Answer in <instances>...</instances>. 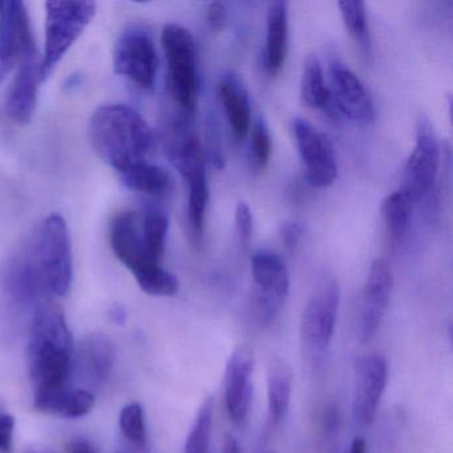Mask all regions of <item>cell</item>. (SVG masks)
Listing matches in <instances>:
<instances>
[{
	"label": "cell",
	"mask_w": 453,
	"mask_h": 453,
	"mask_svg": "<svg viewBox=\"0 0 453 453\" xmlns=\"http://www.w3.org/2000/svg\"><path fill=\"white\" fill-rule=\"evenodd\" d=\"M221 453H240V445H238L237 439L233 437L232 434H227L225 437Z\"/></svg>",
	"instance_id": "37"
},
{
	"label": "cell",
	"mask_w": 453,
	"mask_h": 453,
	"mask_svg": "<svg viewBox=\"0 0 453 453\" xmlns=\"http://www.w3.org/2000/svg\"><path fill=\"white\" fill-rule=\"evenodd\" d=\"M161 44L168 63L169 94L185 115H193L198 95L197 42L189 30L171 23L163 28Z\"/></svg>",
	"instance_id": "6"
},
{
	"label": "cell",
	"mask_w": 453,
	"mask_h": 453,
	"mask_svg": "<svg viewBox=\"0 0 453 453\" xmlns=\"http://www.w3.org/2000/svg\"><path fill=\"white\" fill-rule=\"evenodd\" d=\"M288 50V7L286 2L269 4L264 65L270 76L278 75L285 65Z\"/></svg>",
	"instance_id": "20"
},
{
	"label": "cell",
	"mask_w": 453,
	"mask_h": 453,
	"mask_svg": "<svg viewBox=\"0 0 453 453\" xmlns=\"http://www.w3.org/2000/svg\"><path fill=\"white\" fill-rule=\"evenodd\" d=\"M118 176L128 189L142 195L163 196L172 188L169 172L150 161L137 164Z\"/></svg>",
	"instance_id": "25"
},
{
	"label": "cell",
	"mask_w": 453,
	"mask_h": 453,
	"mask_svg": "<svg viewBox=\"0 0 453 453\" xmlns=\"http://www.w3.org/2000/svg\"><path fill=\"white\" fill-rule=\"evenodd\" d=\"M250 134V163L257 171H262L269 164L273 152L272 134L265 119L259 118L251 126Z\"/></svg>",
	"instance_id": "30"
},
{
	"label": "cell",
	"mask_w": 453,
	"mask_h": 453,
	"mask_svg": "<svg viewBox=\"0 0 453 453\" xmlns=\"http://www.w3.org/2000/svg\"><path fill=\"white\" fill-rule=\"evenodd\" d=\"M73 280V241L67 222L59 214L42 219L12 257L7 288L25 306L49 303L70 293Z\"/></svg>",
	"instance_id": "1"
},
{
	"label": "cell",
	"mask_w": 453,
	"mask_h": 453,
	"mask_svg": "<svg viewBox=\"0 0 453 453\" xmlns=\"http://www.w3.org/2000/svg\"><path fill=\"white\" fill-rule=\"evenodd\" d=\"M254 280V312L262 325L274 322L290 291V274L282 257L258 250L251 257Z\"/></svg>",
	"instance_id": "9"
},
{
	"label": "cell",
	"mask_w": 453,
	"mask_h": 453,
	"mask_svg": "<svg viewBox=\"0 0 453 453\" xmlns=\"http://www.w3.org/2000/svg\"><path fill=\"white\" fill-rule=\"evenodd\" d=\"M217 95L235 139H245L251 128V104L240 76L232 71L221 73L217 81Z\"/></svg>",
	"instance_id": "19"
},
{
	"label": "cell",
	"mask_w": 453,
	"mask_h": 453,
	"mask_svg": "<svg viewBox=\"0 0 453 453\" xmlns=\"http://www.w3.org/2000/svg\"><path fill=\"white\" fill-rule=\"evenodd\" d=\"M113 68L118 75L144 91H152L157 81L158 55L155 41L142 26H128L113 50Z\"/></svg>",
	"instance_id": "8"
},
{
	"label": "cell",
	"mask_w": 453,
	"mask_h": 453,
	"mask_svg": "<svg viewBox=\"0 0 453 453\" xmlns=\"http://www.w3.org/2000/svg\"><path fill=\"white\" fill-rule=\"evenodd\" d=\"M213 426V400L203 402L185 442V453H208Z\"/></svg>",
	"instance_id": "29"
},
{
	"label": "cell",
	"mask_w": 453,
	"mask_h": 453,
	"mask_svg": "<svg viewBox=\"0 0 453 453\" xmlns=\"http://www.w3.org/2000/svg\"><path fill=\"white\" fill-rule=\"evenodd\" d=\"M234 221L241 243L243 246H248V243L250 242L251 234H253V214H251L248 203H242V201L237 203Z\"/></svg>",
	"instance_id": "32"
},
{
	"label": "cell",
	"mask_w": 453,
	"mask_h": 453,
	"mask_svg": "<svg viewBox=\"0 0 453 453\" xmlns=\"http://www.w3.org/2000/svg\"><path fill=\"white\" fill-rule=\"evenodd\" d=\"M71 453H97L96 449L89 444L88 441L84 440H76L71 445Z\"/></svg>",
	"instance_id": "36"
},
{
	"label": "cell",
	"mask_w": 453,
	"mask_h": 453,
	"mask_svg": "<svg viewBox=\"0 0 453 453\" xmlns=\"http://www.w3.org/2000/svg\"><path fill=\"white\" fill-rule=\"evenodd\" d=\"M4 2H0V17H2V12H4Z\"/></svg>",
	"instance_id": "41"
},
{
	"label": "cell",
	"mask_w": 453,
	"mask_h": 453,
	"mask_svg": "<svg viewBox=\"0 0 453 453\" xmlns=\"http://www.w3.org/2000/svg\"><path fill=\"white\" fill-rule=\"evenodd\" d=\"M42 84L41 57L35 52L26 58L15 71L7 97V113L14 123L26 126L33 120Z\"/></svg>",
	"instance_id": "18"
},
{
	"label": "cell",
	"mask_w": 453,
	"mask_h": 453,
	"mask_svg": "<svg viewBox=\"0 0 453 453\" xmlns=\"http://www.w3.org/2000/svg\"><path fill=\"white\" fill-rule=\"evenodd\" d=\"M254 355L249 347H238L227 360L225 372V404L234 423H243L253 396Z\"/></svg>",
	"instance_id": "17"
},
{
	"label": "cell",
	"mask_w": 453,
	"mask_h": 453,
	"mask_svg": "<svg viewBox=\"0 0 453 453\" xmlns=\"http://www.w3.org/2000/svg\"><path fill=\"white\" fill-rule=\"evenodd\" d=\"M142 214V240L150 253L163 261L168 237L169 219L165 211L150 208Z\"/></svg>",
	"instance_id": "27"
},
{
	"label": "cell",
	"mask_w": 453,
	"mask_h": 453,
	"mask_svg": "<svg viewBox=\"0 0 453 453\" xmlns=\"http://www.w3.org/2000/svg\"><path fill=\"white\" fill-rule=\"evenodd\" d=\"M206 20L208 25L211 26L213 30H219L222 26L225 25L226 20V9H225L224 4L219 2H214V4H209L208 12H206Z\"/></svg>",
	"instance_id": "35"
},
{
	"label": "cell",
	"mask_w": 453,
	"mask_h": 453,
	"mask_svg": "<svg viewBox=\"0 0 453 453\" xmlns=\"http://www.w3.org/2000/svg\"><path fill=\"white\" fill-rule=\"evenodd\" d=\"M36 46L27 7L19 0L4 2L0 17V87Z\"/></svg>",
	"instance_id": "13"
},
{
	"label": "cell",
	"mask_w": 453,
	"mask_h": 453,
	"mask_svg": "<svg viewBox=\"0 0 453 453\" xmlns=\"http://www.w3.org/2000/svg\"><path fill=\"white\" fill-rule=\"evenodd\" d=\"M169 142V157L187 184L190 235L196 243H201L205 232L206 209L209 203L208 179L203 150L200 142L193 134L181 131L180 124Z\"/></svg>",
	"instance_id": "5"
},
{
	"label": "cell",
	"mask_w": 453,
	"mask_h": 453,
	"mask_svg": "<svg viewBox=\"0 0 453 453\" xmlns=\"http://www.w3.org/2000/svg\"><path fill=\"white\" fill-rule=\"evenodd\" d=\"M115 357V347L107 336L103 334L88 336L81 347V363L89 381L97 386L104 384L112 372Z\"/></svg>",
	"instance_id": "23"
},
{
	"label": "cell",
	"mask_w": 453,
	"mask_h": 453,
	"mask_svg": "<svg viewBox=\"0 0 453 453\" xmlns=\"http://www.w3.org/2000/svg\"><path fill=\"white\" fill-rule=\"evenodd\" d=\"M89 140L100 158L116 173L150 161L156 136L148 121L127 104L100 105L91 116Z\"/></svg>",
	"instance_id": "2"
},
{
	"label": "cell",
	"mask_w": 453,
	"mask_h": 453,
	"mask_svg": "<svg viewBox=\"0 0 453 453\" xmlns=\"http://www.w3.org/2000/svg\"><path fill=\"white\" fill-rule=\"evenodd\" d=\"M259 453H275L274 450H272V449H264V450H261V452Z\"/></svg>",
	"instance_id": "42"
},
{
	"label": "cell",
	"mask_w": 453,
	"mask_h": 453,
	"mask_svg": "<svg viewBox=\"0 0 453 453\" xmlns=\"http://www.w3.org/2000/svg\"><path fill=\"white\" fill-rule=\"evenodd\" d=\"M120 428L124 436L129 441L139 445V447L145 445V442H147V424H145V412L142 404L131 403L121 410Z\"/></svg>",
	"instance_id": "31"
},
{
	"label": "cell",
	"mask_w": 453,
	"mask_h": 453,
	"mask_svg": "<svg viewBox=\"0 0 453 453\" xmlns=\"http://www.w3.org/2000/svg\"><path fill=\"white\" fill-rule=\"evenodd\" d=\"M81 83V76L79 75V73H73V75L70 76V78L67 79V81H65V89L76 88V87Z\"/></svg>",
	"instance_id": "40"
},
{
	"label": "cell",
	"mask_w": 453,
	"mask_h": 453,
	"mask_svg": "<svg viewBox=\"0 0 453 453\" xmlns=\"http://www.w3.org/2000/svg\"><path fill=\"white\" fill-rule=\"evenodd\" d=\"M341 291L338 283L326 282L307 302L301 317V339L312 360L320 359L330 347L338 318Z\"/></svg>",
	"instance_id": "10"
},
{
	"label": "cell",
	"mask_w": 453,
	"mask_h": 453,
	"mask_svg": "<svg viewBox=\"0 0 453 453\" xmlns=\"http://www.w3.org/2000/svg\"><path fill=\"white\" fill-rule=\"evenodd\" d=\"M387 379L388 365L383 355H367L355 365L352 415L359 426H367L375 420L386 391Z\"/></svg>",
	"instance_id": "14"
},
{
	"label": "cell",
	"mask_w": 453,
	"mask_h": 453,
	"mask_svg": "<svg viewBox=\"0 0 453 453\" xmlns=\"http://www.w3.org/2000/svg\"><path fill=\"white\" fill-rule=\"evenodd\" d=\"M111 318H112V320L116 325H124L127 320L126 310L120 306L113 307V309L111 310Z\"/></svg>",
	"instance_id": "39"
},
{
	"label": "cell",
	"mask_w": 453,
	"mask_h": 453,
	"mask_svg": "<svg viewBox=\"0 0 453 453\" xmlns=\"http://www.w3.org/2000/svg\"><path fill=\"white\" fill-rule=\"evenodd\" d=\"M346 453H367V441L363 437H355Z\"/></svg>",
	"instance_id": "38"
},
{
	"label": "cell",
	"mask_w": 453,
	"mask_h": 453,
	"mask_svg": "<svg viewBox=\"0 0 453 453\" xmlns=\"http://www.w3.org/2000/svg\"><path fill=\"white\" fill-rule=\"evenodd\" d=\"M394 275L388 262L373 259L365 280L360 304L359 334L363 342L371 341L380 327L391 301Z\"/></svg>",
	"instance_id": "16"
},
{
	"label": "cell",
	"mask_w": 453,
	"mask_h": 453,
	"mask_svg": "<svg viewBox=\"0 0 453 453\" xmlns=\"http://www.w3.org/2000/svg\"><path fill=\"white\" fill-rule=\"evenodd\" d=\"M412 205L410 198L400 189L387 196L381 203V219L392 245H399L407 235Z\"/></svg>",
	"instance_id": "26"
},
{
	"label": "cell",
	"mask_w": 453,
	"mask_h": 453,
	"mask_svg": "<svg viewBox=\"0 0 453 453\" xmlns=\"http://www.w3.org/2000/svg\"><path fill=\"white\" fill-rule=\"evenodd\" d=\"M342 19L349 35L359 44L360 49L368 50L370 47V31H368L367 12L365 2L360 0H343L339 2Z\"/></svg>",
	"instance_id": "28"
},
{
	"label": "cell",
	"mask_w": 453,
	"mask_h": 453,
	"mask_svg": "<svg viewBox=\"0 0 453 453\" xmlns=\"http://www.w3.org/2000/svg\"><path fill=\"white\" fill-rule=\"evenodd\" d=\"M110 242L116 258L134 274L144 293L153 296H176L179 280L145 246L139 211H121L112 217Z\"/></svg>",
	"instance_id": "4"
},
{
	"label": "cell",
	"mask_w": 453,
	"mask_h": 453,
	"mask_svg": "<svg viewBox=\"0 0 453 453\" xmlns=\"http://www.w3.org/2000/svg\"><path fill=\"white\" fill-rule=\"evenodd\" d=\"M328 88L339 118L349 119L363 126L372 123L375 107L370 92L362 81L338 60L331 62Z\"/></svg>",
	"instance_id": "15"
},
{
	"label": "cell",
	"mask_w": 453,
	"mask_h": 453,
	"mask_svg": "<svg viewBox=\"0 0 453 453\" xmlns=\"http://www.w3.org/2000/svg\"><path fill=\"white\" fill-rule=\"evenodd\" d=\"M96 15L94 2H47L46 41L41 57L42 83L62 62Z\"/></svg>",
	"instance_id": "7"
},
{
	"label": "cell",
	"mask_w": 453,
	"mask_h": 453,
	"mask_svg": "<svg viewBox=\"0 0 453 453\" xmlns=\"http://www.w3.org/2000/svg\"><path fill=\"white\" fill-rule=\"evenodd\" d=\"M301 97L307 107L323 111L333 118H339L330 88L326 83L322 63L317 55L307 58L304 63L301 79Z\"/></svg>",
	"instance_id": "24"
},
{
	"label": "cell",
	"mask_w": 453,
	"mask_h": 453,
	"mask_svg": "<svg viewBox=\"0 0 453 453\" xmlns=\"http://www.w3.org/2000/svg\"><path fill=\"white\" fill-rule=\"evenodd\" d=\"M95 395L87 389H54L35 392L34 405L44 413L76 418L88 415L95 407Z\"/></svg>",
	"instance_id": "21"
},
{
	"label": "cell",
	"mask_w": 453,
	"mask_h": 453,
	"mask_svg": "<svg viewBox=\"0 0 453 453\" xmlns=\"http://www.w3.org/2000/svg\"><path fill=\"white\" fill-rule=\"evenodd\" d=\"M441 148L434 126L426 118L418 119L416 142L403 171L402 187L411 203L420 201L431 190L439 172Z\"/></svg>",
	"instance_id": "12"
},
{
	"label": "cell",
	"mask_w": 453,
	"mask_h": 453,
	"mask_svg": "<svg viewBox=\"0 0 453 453\" xmlns=\"http://www.w3.org/2000/svg\"><path fill=\"white\" fill-rule=\"evenodd\" d=\"M15 418L10 413L0 411V452L9 453L14 440Z\"/></svg>",
	"instance_id": "33"
},
{
	"label": "cell",
	"mask_w": 453,
	"mask_h": 453,
	"mask_svg": "<svg viewBox=\"0 0 453 453\" xmlns=\"http://www.w3.org/2000/svg\"><path fill=\"white\" fill-rule=\"evenodd\" d=\"M267 413L270 423L280 426L290 408L293 370L283 357H272L267 365Z\"/></svg>",
	"instance_id": "22"
},
{
	"label": "cell",
	"mask_w": 453,
	"mask_h": 453,
	"mask_svg": "<svg viewBox=\"0 0 453 453\" xmlns=\"http://www.w3.org/2000/svg\"><path fill=\"white\" fill-rule=\"evenodd\" d=\"M293 132L307 184L319 189L333 185L338 177V164L327 134L302 118L294 119Z\"/></svg>",
	"instance_id": "11"
},
{
	"label": "cell",
	"mask_w": 453,
	"mask_h": 453,
	"mask_svg": "<svg viewBox=\"0 0 453 453\" xmlns=\"http://www.w3.org/2000/svg\"><path fill=\"white\" fill-rule=\"evenodd\" d=\"M73 338L65 312L55 304L35 309L28 342V365L35 392L65 388L71 372Z\"/></svg>",
	"instance_id": "3"
},
{
	"label": "cell",
	"mask_w": 453,
	"mask_h": 453,
	"mask_svg": "<svg viewBox=\"0 0 453 453\" xmlns=\"http://www.w3.org/2000/svg\"><path fill=\"white\" fill-rule=\"evenodd\" d=\"M282 241L286 249L294 250L303 237V226L299 222H286L282 226Z\"/></svg>",
	"instance_id": "34"
},
{
	"label": "cell",
	"mask_w": 453,
	"mask_h": 453,
	"mask_svg": "<svg viewBox=\"0 0 453 453\" xmlns=\"http://www.w3.org/2000/svg\"><path fill=\"white\" fill-rule=\"evenodd\" d=\"M119 453H121V452H119Z\"/></svg>",
	"instance_id": "43"
}]
</instances>
